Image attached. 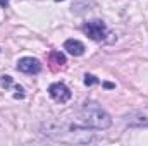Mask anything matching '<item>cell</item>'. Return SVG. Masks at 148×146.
<instances>
[{"label": "cell", "mask_w": 148, "mask_h": 146, "mask_svg": "<svg viewBox=\"0 0 148 146\" xmlns=\"http://www.w3.org/2000/svg\"><path fill=\"white\" fill-rule=\"evenodd\" d=\"M43 136L60 141H73V143H91L95 139L93 132L88 126H76V124H62V122H45L41 126Z\"/></svg>", "instance_id": "1"}, {"label": "cell", "mask_w": 148, "mask_h": 146, "mask_svg": "<svg viewBox=\"0 0 148 146\" xmlns=\"http://www.w3.org/2000/svg\"><path fill=\"white\" fill-rule=\"evenodd\" d=\"M79 119L84 126L91 127V129H109L112 126V119L110 115L102 108L98 107L97 103H91V102H86L81 110H79Z\"/></svg>", "instance_id": "2"}, {"label": "cell", "mask_w": 148, "mask_h": 146, "mask_svg": "<svg viewBox=\"0 0 148 146\" xmlns=\"http://www.w3.org/2000/svg\"><path fill=\"white\" fill-rule=\"evenodd\" d=\"M83 33L86 36H90L91 40H95V41H103L109 35V28H107V24L103 21L93 19V21L83 24Z\"/></svg>", "instance_id": "3"}, {"label": "cell", "mask_w": 148, "mask_h": 146, "mask_svg": "<svg viewBox=\"0 0 148 146\" xmlns=\"http://www.w3.org/2000/svg\"><path fill=\"white\" fill-rule=\"evenodd\" d=\"M48 95L59 102V103H66L69 98H71V89L64 84V83H53L48 86Z\"/></svg>", "instance_id": "4"}, {"label": "cell", "mask_w": 148, "mask_h": 146, "mask_svg": "<svg viewBox=\"0 0 148 146\" xmlns=\"http://www.w3.org/2000/svg\"><path fill=\"white\" fill-rule=\"evenodd\" d=\"M17 71H21V72H24V74H38L41 71V64H40L38 59L23 57L17 62Z\"/></svg>", "instance_id": "5"}, {"label": "cell", "mask_w": 148, "mask_h": 146, "mask_svg": "<svg viewBox=\"0 0 148 146\" xmlns=\"http://www.w3.org/2000/svg\"><path fill=\"white\" fill-rule=\"evenodd\" d=\"M64 50H67L74 57H81L84 53V45L79 40H66L64 43Z\"/></svg>", "instance_id": "6"}, {"label": "cell", "mask_w": 148, "mask_h": 146, "mask_svg": "<svg viewBox=\"0 0 148 146\" xmlns=\"http://www.w3.org/2000/svg\"><path fill=\"white\" fill-rule=\"evenodd\" d=\"M126 124L129 126H148V115H143V113H129L124 117Z\"/></svg>", "instance_id": "7"}, {"label": "cell", "mask_w": 148, "mask_h": 146, "mask_svg": "<svg viewBox=\"0 0 148 146\" xmlns=\"http://www.w3.org/2000/svg\"><path fill=\"white\" fill-rule=\"evenodd\" d=\"M50 62L52 64H55V65H64V64H67V60H66V55L64 53H60V52H52L50 53Z\"/></svg>", "instance_id": "8"}, {"label": "cell", "mask_w": 148, "mask_h": 146, "mask_svg": "<svg viewBox=\"0 0 148 146\" xmlns=\"http://www.w3.org/2000/svg\"><path fill=\"white\" fill-rule=\"evenodd\" d=\"M100 81L93 76V74H84V84L86 86H93V84H98Z\"/></svg>", "instance_id": "9"}, {"label": "cell", "mask_w": 148, "mask_h": 146, "mask_svg": "<svg viewBox=\"0 0 148 146\" xmlns=\"http://www.w3.org/2000/svg\"><path fill=\"white\" fill-rule=\"evenodd\" d=\"M0 84H2V88H9V86L12 84V77H10V76H2Z\"/></svg>", "instance_id": "10"}, {"label": "cell", "mask_w": 148, "mask_h": 146, "mask_svg": "<svg viewBox=\"0 0 148 146\" xmlns=\"http://www.w3.org/2000/svg\"><path fill=\"white\" fill-rule=\"evenodd\" d=\"M103 86H105L107 89H112V88H115V84H112V83H103Z\"/></svg>", "instance_id": "11"}, {"label": "cell", "mask_w": 148, "mask_h": 146, "mask_svg": "<svg viewBox=\"0 0 148 146\" xmlns=\"http://www.w3.org/2000/svg\"><path fill=\"white\" fill-rule=\"evenodd\" d=\"M10 0H0V7H7Z\"/></svg>", "instance_id": "12"}, {"label": "cell", "mask_w": 148, "mask_h": 146, "mask_svg": "<svg viewBox=\"0 0 148 146\" xmlns=\"http://www.w3.org/2000/svg\"><path fill=\"white\" fill-rule=\"evenodd\" d=\"M57 2H62V0H57Z\"/></svg>", "instance_id": "13"}]
</instances>
